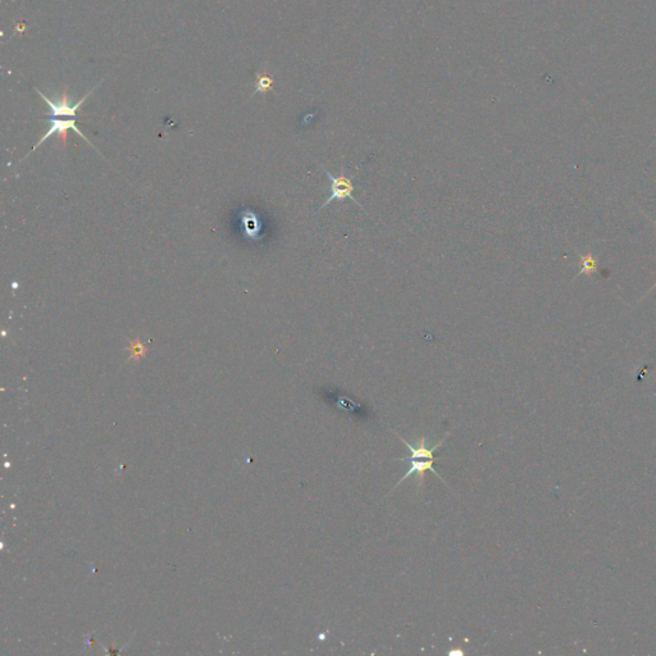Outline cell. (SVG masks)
Segmentation results:
<instances>
[{"instance_id": "obj_1", "label": "cell", "mask_w": 656, "mask_h": 656, "mask_svg": "<svg viewBox=\"0 0 656 656\" xmlns=\"http://www.w3.org/2000/svg\"><path fill=\"white\" fill-rule=\"evenodd\" d=\"M319 167L322 168V171H323V172L327 174V177L330 179V182H331V185H330L331 195L326 200L325 203L321 205V208L318 209V211H321L323 208H326V207H328L330 203H332L333 200L342 202V200H345V199H349V200L354 202L356 205H361L354 197V185H353L354 176H353L351 179H349V177H347V174H341L339 177H336V176H333L331 172H328V169H326L325 167L321 166V165H319Z\"/></svg>"}, {"instance_id": "obj_2", "label": "cell", "mask_w": 656, "mask_h": 656, "mask_svg": "<svg viewBox=\"0 0 656 656\" xmlns=\"http://www.w3.org/2000/svg\"><path fill=\"white\" fill-rule=\"evenodd\" d=\"M76 120H77V118H68V120H64V118H58V117H50V118L48 120V122H49V129L46 131V135L43 136V137L39 140L38 144L31 149L30 153L23 159L27 158L32 151H36L39 146H40L41 144L46 143V140H48L50 136H61L63 146H66V145H67V134L69 130H74L77 135L81 136L86 143L91 145V146L95 149V146L90 143V140H89L86 136L83 135V131L76 126ZM95 151H97V149H95Z\"/></svg>"}, {"instance_id": "obj_3", "label": "cell", "mask_w": 656, "mask_h": 656, "mask_svg": "<svg viewBox=\"0 0 656 656\" xmlns=\"http://www.w3.org/2000/svg\"><path fill=\"white\" fill-rule=\"evenodd\" d=\"M98 86L99 83L95 88H92V90L89 91L83 99H80L75 104H71V103H69L66 91H63L62 97H60L58 99H49L48 97H46L41 91L38 90V89H36V91H38L39 95L46 100V104H48L49 109H50V113H48V116H50V117H61V118H63V117H67V118H77V111L80 109V106H83V102L90 97L91 94L94 92V90H95Z\"/></svg>"}, {"instance_id": "obj_4", "label": "cell", "mask_w": 656, "mask_h": 656, "mask_svg": "<svg viewBox=\"0 0 656 656\" xmlns=\"http://www.w3.org/2000/svg\"><path fill=\"white\" fill-rule=\"evenodd\" d=\"M435 461H436V460H432V459L410 460V463H412V467H410V469L407 470L405 475H403V478L400 480L399 482H398V484H396L395 487H398V486H400L401 483L404 482V481H405L407 478H409V477H410V475H417V477H418V483H419V486H422L423 481H424V475H426V472H427V470H430V472H432L433 475H436V477H438V478H440V480L442 481V478H441V477H440V475H438V472H436V470H435V468H433V463H435ZM442 482H444V481H442Z\"/></svg>"}, {"instance_id": "obj_5", "label": "cell", "mask_w": 656, "mask_h": 656, "mask_svg": "<svg viewBox=\"0 0 656 656\" xmlns=\"http://www.w3.org/2000/svg\"><path fill=\"white\" fill-rule=\"evenodd\" d=\"M578 257H580V260H581V262H580V264H581V270L577 273L575 277L581 276L583 273H585L587 277L592 276V274L597 271V265H599L596 258L594 257V254H592L591 251H589L586 256L578 254Z\"/></svg>"}, {"instance_id": "obj_6", "label": "cell", "mask_w": 656, "mask_h": 656, "mask_svg": "<svg viewBox=\"0 0 656 656\" xmlns=\"http://www.w3.org/2000/svg\"><path fill=\"white\" fill-rule=\"evenodd\" d=\"M244 214H245V218L242 219V223L245 225V228H246V231H248V236H249V237H254V239L257 237L258 239V234L260 232V222H259V219H258L257 216H256L254 213H248V214H246V211H245Z\"/></svg>"}, {"instance_id": "obj_7", "label": "cell", "mask_w": 656, "mask_h": 656, "mask_svg": "<svg viewBox=\"0 0 656 656\" xmlns=\"http://www.w3.org/2000/svg\"><path fill=\"white\" fill-rule=\"evenodd\" d=\"M127 350L130 351V359L135 362H139L148 353V347L144 345L140 337H136L135 341H131Z\"/></svg>"}, {"instance_id": "obj_8", "label": "cell", "mask_w": 656, "mask_h": 656, "mask_svg": "<svg viewBox=\"0 0 656 656\" xmlns=\"http://www.w3.org/2000/svg\"><path fill=\"white\" fill-rule=\"evenodd\" d=\"M271 78H270V77H267V76H262V77H259V80H258L257 86H256V90H257L258 92H265V91L268 90V89L271 88Z\"/></svg>"}, {"instance_id": "obj_9", "label": "cell", "mask_w": 656, "mask_h": 656, "mask_svg": "<svg viewBox=\"0 0 656 656\" xmlns=\"http://www.w3.org/2000/svg\"><path fill=\"white\" fill-rule=\"evenodd\" d=\"M655 287H656V282H655V285H654V286H652V287H651V288H650V291H652V290H654V288H655Z\"/></svg>"}, {"instance_id": "obj_10", "label": "cell", "mask_w": 656, "mask_h": 656, "mask_svg": "<svg viewBox=\"0 0 656 656\" xmlns=\"http://www.w3.org/2000/svg\"><path fill=\"white\" fill-rule=\"evenodd\" d=\"M651 222H652V223H654V225H655V226H656V222H655V221H651Z\"/></svg>"}]
</instances>
